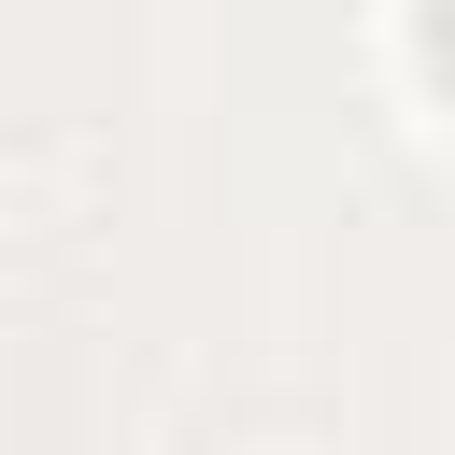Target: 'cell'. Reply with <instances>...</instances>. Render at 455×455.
<instances>
[{
    "label": "cell",
    "mask_w": 455,
    "mask_h": 455,
    "mask_svg": "<svg viewBox=\"0 0 455 455\" xmlns=\"http://www.w3.org/2000/svg\"><path fill=\"white\" fill-rule=\"evenodd\" d=\"M427 57H441V85H455V0H427Z\"/></svg>",
    "instance_id": "6da1fadb"
}]
</instances>
